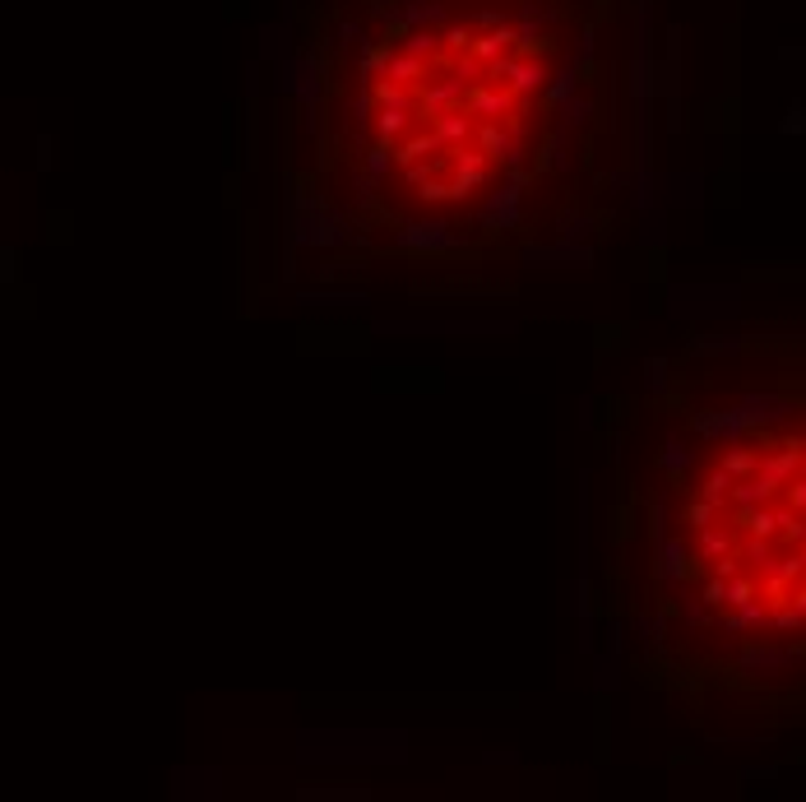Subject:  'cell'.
<instances>
[{
    "instance_id": "7a4b0ae2",
    "label": "cell",
    "mask_w": 806,
    "mask_h": 802,
    "mask_svg": "<svg viewBox=\"0 0 806 802\" xmlns=\"http://www.w3.org/2000/svg\"><path fill=\"white\" fill-rule=\"evenodd\" d=\"M603 608L705 738L806 719V339L691 334L607 404Z\"/></svg>"
},
{
    "instance_id": "6da1fadb",
    "label": "cell",
    "mask_w": 806,
    "mask_h": 802,
    "mask_svg": "<svg viewBox=\"0 0 806 802\" xmlns=\"http://www.w3.org/2000/svg\"><path fill=\"white\" fill-rule=\"evenodd\" d=\"M649 0H288L283 251L306 288H478L626 232Z\"/></svg>"
}]
</instances>
